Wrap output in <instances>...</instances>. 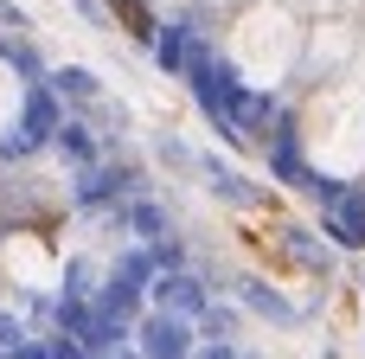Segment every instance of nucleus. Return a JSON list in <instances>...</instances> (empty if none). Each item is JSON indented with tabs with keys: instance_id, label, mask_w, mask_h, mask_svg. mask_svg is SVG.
<instances>
[{
	"instance_id": "9",
	"label": "nucleus",
	"mask_w": 365,
	"mask_h": 359,
	"mask_svg": "<svg viewBox=\"0 0 365 359\" xmlns=\"http://www.w3.org/2000/svg\"><path fill=\"white\" fill-rule=\"evenodd\" d=\"M45 84H51V96L64 103H96L103 96V84H96V71H83V64H58V71H45Z\"/></svg>"
},
{
	"instance_id": "19",
	"label": "nucleus",
	"mask_w": 365,
	"mask_h": 359,
	"mask_svg": "<svg viewBox=\"0 0 365 359\" xmlns=\"http://www.w3.org/2000/svg\"><path fill=\"white\" fill-rule=\"evenodd\" d=\"M71 6H77V13H83V19H90V26H109V13H103V6H96V0H71Z\"/></svg>"
},
{
	"instance_id": "18",
	"label": "nucleus",
	"mask_w": 365,
	"mask_h": 359,
	"mask_svg": "<svg viewBox=\"0 0 365 359\" xmlns=\"http://www.w3.org/2000/svg\"><path fill=\"white\" fill-rule=\"evenodd\" d=\"M6 359H51V347H45V340H26V347H13Z\"/></svg>"
},
{
	"instance_id": "14",
	"label": "nucleus",
	"mask_w": 365,
	"mask_h": 359,
	"mask_svg": "<svg viewBox=\"0 0 365 359\" xmlns=\"http://www.w3.org/2000/svg\"><path fill=\"white\" fill-rule=\"evenodd\" d=\"M282 251H289L295 263H308V270H334V257H327V251H321L302 225H282Z\"/></svg>"
},
{
	"instance_id": "2",
	"label": "nucleus",
	"mask_w": 365,
	"mask_h": 359,
	"mask_svg": "<svg viewBox=\"0 0 365 359\" xmlns=\"http://www.w3.org/2000/svg\"><path fill=\"white\" fill-rule=\"evenodd\" d=\"M148 308H160V315L186 321V328H199V315L212 308V283L192 276V270H167V276L148 283Z\"/></svg>"
},
{
	"instance_id": "11",
	"label": "nucleus",
	"mask_w": 365,
	"mask_h": 359,
	"mask_svg": "<svg viewBox=\"0 0 365 359\" xmlns=\"http://www.w3.org/2000/svg\"><path fill=\"white\" fill-rule=\"evenodd\" d=\"M96 289H103V270H96V257H71V263H64V289H58V295L96 302Z\"/></svg>"
},
{
	"instance_id": "7",
	"label": "nucleus",
	"mask_w": 365,
	"mask_h": 359,
	"mask_svg": "<svg viewBox=\"0 0 365 359\" xmlns=\"http://www.w3.org/2000/svg\"><path fill=\"white\" fill-rule=\"evenodd\" d=\"M115 225H122L135 244H160V238H167V212H160L154 199H122V206H115Z\"/></svg>"
},
{
	"instance_id": "12",
	"label": "nucleus",
	"mask_w": 365,
	"mask_h": 359,
	"mask_svg": "<svg viewBox=\"0 0 365 359\" xmlns=\"http://www.w3.org/2000/svg\"><path fill=\"white\" fill-rule=\"evenodd\" d=\"M237 328H244V315H237L231 302H218V295H212V308L199 315V328H192V334H199V340H237Z\"/></svg>"
},
{
	"instance_id": "17",
	"label": "nucleus",
	"mask_w": 365,
	"mask_h": 359,
	"mask_svg": "<svg viewBox=\"0 0 365 359\" xmlns=\"http://www.w3.org/2000/svg\"><path fill=\"white\" fill-rule=\"evenodd\" d=\"M192 359H250V353H244L237 340H199V347H192Z\"/></svg>"
},
{
	"instance_id": "10",
	"label": "nucleus",
	"mask_w": 365,
	"mask_h": 359,
	"mask_svg": "<svg viewBox=\"0 0 365 359\" xmlns=\"http://www.w3.org/2000/svg\"><path fill=\"white\" fill-rule=\"evenodd\" d=\"M199 173H205V180H212V193H218V199H231V206H250V199H257V186H250L237 167H225L218 154H199Z\"/></svg>"
},
{
	"instance_id": "20",
	"label": "nucleus",
	"mask_w": 365,
	"mask_h": 359,
	"mask_svg": "<svg viewBox=\"0 0 365 359\" xmlns=\"http://www.w3.org/2000/svg\"><path fill=\"white\" fill-rule=\"evenodd\" d=\"M0 359H6V353H0Z\"/></svg>"
},
{
	"instance_id": "3",
	"label": "nucleus",
	"mask_w": 365,
	"mask_h": 359,
	"mask_svg": "<svg viewBox=\"0 0 365 359\" xmlns=\"http://www.w3.org/2000/svg\"><path fill=\"white\" fill-rule=\"evenodd\" d=\"M321 231H327L340 251H365V186H340V193L321 206Z\"/></svg>"
},
{
	"instance_id": "1",
	"label": "nucleus",
	"mask_w": 365,
	"mask_h": 359,
	"mask_svg": "<svg viewBox=\"0 0 365 359\" xmlns=\"http://www.w3.org/2000/svg\"><path fill=\"white\" fill-rule=\"evenodd\" d=\"M58 128H64V103L51 96V84H26V103H19L13 135L0 141V161H32V154H45Z\"/></svg>"
},
{
	"instance_id": "6",
	"label": "nucleus",
	"mask_w": 365,
	"mask_h": 359,
	"mask_svg": "<svg viewBox=\"0 0 365 359\" xmlns=\"http://www.w3.org/2000/svg\"><path fill=\"white\" fill-rule=\"evenodd\" d=\"M199 45H205V39H199L192 26H160V32H154V58H160V71H173V77L192 71Z\"/></svg>"
},
{
	"instance_id": "13",
	"label": "nucleus",
	"mask_w": 365,
	"mask_h": 359,
	"mask_svg": "<svg viewBox=\"0 0 365 359\" xmlns=\"http://www.w3.org/2000/svg\"><path fill=\"white\" fill-rule=\"evenodd\" d=\"M109 276H122V283H135V289H148L160 270H154V251L148 244H135V251H122L115 263H109Z\"/></svg>"
},
{
	"instance_id": "4",
	"label": "nucleus",
	"mask_w": 365,
	"mask_h": 359,
	"mask_svg": "<svg viewBox=\"0 0 365 359\" xmlns=\"http://www.w3.org/2000/svg\"><path fill=\"white\" fill-rule=\"evenodd\" d=\"M103 321H122V328H135L141 315H148V289H135V283H122V276H109L103 270V289H96V302H90Z\"/></svg>"
},
{
	"instance_id": "16",
	"label": "nucleus",
	"mask_w": 365,
	"mask_h": 359,
	"mask_svg": "<svg viewBox=\"0 0 365 359\" xmlns=\"http://www.w3.org/2000/svg\"><path fill=\"white\" fill-rule=\"evenodd\" d=\"M32 334H26V321L13 315V308H0V353H13V347H26Z\"/></svg>"
},
{
	"instance_id": "8",
	"label": "nucleus",
	"mask_w": 365,
	"mask_h": 359,
	"mask_svg": "<svg viewBox=\"0 0 365 359\" xmlns=\"http://www.w3.org/2000/svg\"><path fill=\"white\" fill-rule=\"evenodd\" d=\"M51 148H58L71 167H96V161H103V141H96V128H90V122H77V116H64V128L51 135Z\"/></svg>"
},
{
	"instance_id": "5",
	"label": "nucleus",
	"mask_w": 365,
	"mask_h": 359,
	"mask_svg": "<svg viewBox=\"0 0 365 359\" xmlns=\"http://www.w3.org/2000/svg\"><path fill=\"white\" fill-rule=\"evenodd\" d=\"M231 289H237V302H244L250 315H263V321H276V328H302V308H295L289 295H276L263 276H237Z\"/></svg>"
},
{
	"instance_id": "15",
	"label": "nucleus",
	"mask_w": 365,
	"mask_h": 359,
	"mask_svg": "<svg viewBox=\"0 0 365 359\" xmlns=\"http://www.w3.org/2000/svg\"><path fill=\"white\" fill-rule=\"evenodd\" d=\"M0 58H6L26 84H45V64H38V45H32V39H0Z\"/></svg>"
}]
</instances>
